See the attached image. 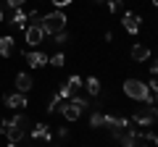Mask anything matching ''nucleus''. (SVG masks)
Returning a JSON list of instances; mask_svg holds the SVG:
<instances>
[{
	"label": "nucleus",
	"mask_w": 158,
	"mask_h": 147,
	"mask_svg": "<svg viewBox=\"0 0 158 147\" xmlns=\"http://www.w3.org/2000/svg\"><path fill=\"white\" fill-rule=\"evenodd\" d=\"M16 89L24 92V95L32 89V76H29V74H16Z\"/></svg>",
	"instance_id": "11"
},
{
	"label": "nucleus",
	"mask_w": 158,
	"mask_h": 147,
	"mask_svg": "<svg viewBox=\"0 0 158 147\" xmlns=\"http://www.w3.org/2000/svg\"><path fill=\"white\" fill-rule=\"evenodd\" d=\"M32 139H48V142H50V131H48V126L45 124H37L32 129Z\"/></svg>",
	"instance_id": "14"
},
{
	"label": "nucleus",
	"mask_w": 158,
	"mask_h": 147,
	"mask_svg": "<svg viewBox=\"0 0 158 147\" xmlns=\"http://www.w3.org/2000/svg\"><path fill=\"white\" fill-rule=\"evenodd\" d=\"M95 3H106V0H95Z\"/></svg>",
	"instance_id": "33"
},
{
	"label": "nucleus",
	"mask_w": 158,
	"mask_h": 147,
	"mask_svg": "<svg viewBox=\"0 0 158 147\" xmlns=\"http://www.w3.org/2000/svg\"><path fill=\"white\" fill-rule=\"evenodd\" d=\"M150 105L158 110V87H150Z\"/></svg>",
	"instance_id": "25"
},
{
	"label": "nucleus",
	"mask_w": 158,
	"mask_h": 147,
	"mask_svg": "<svg viewBox=\"0 0 158 147\" xmlns=\"http://www.w3.org/2000/svg\"><path fill=\"white\" fill-rule=\"evenodd\" d=\"M106 6L111 13H116V11H121V0H106Z\"/></svg>",
	"instance_id": "24"
},
{
	"label": "nucleus",
	"mask_w": 158,
	"mask_h": 147,
	"mask_svg": "<svg viewBox=\"0 0 158 147\" xmlns=\"http://www.w3.org/2000/svg\"><path fill=\"white\" fill-rule=\"evenodd\" d=\"M153 6H156V8H158V0H153Z\"/></svg>",
	"instance_id": "32"
},
{
	"label": "nucleus",
	"mask_w": 158,
	"mask_h": 147,
	"mask_svg": "<svg viewBox=\"0 0 158 147\" xmlns=\"http://www.w3.org/2000/svg\"><path fill=\"white\" fill-rule=\"evenodd\" d=\"M6 3H8V6H11V8H16V11H19V8L24 6V0H6Z\"/></svg>",
	"instance_id": "28"
},
{
	"label": "nucleus",
	"mask_w": 158,
	"mask_h": 147,
	"mask_svg": "<svg viewBox=\"0 0 158 147\" xmlns=\"http://www.w3.org/2000/svg\"><path fill=\"white\" fill-rule=\"evenodd\" d=\"M66 84H69V87H71V89H74V92H77V89H79V87H85V81L79 79V76H71V79H69V81H66Z\"/></svg>",
	"instance_id": "22"
},
{
	"label": "nucleus",
	"mask_w": 158,
	"mask_h": 147,
	"mask_svg": "<svg viewBox=\"0 0 158 147\" xmlns=\"http://www.w3.org/2000/svg\"><path fill=\"white\" fill-rule=\"evenodd\" d=\"M148 58H150V47L148 45H132V61L142 63V61H148Z\"/></svg>",
	"instance_id": "10"
},
{
	"label": "nucleus",
	"mask_w": 158,
	"mask_h": 147,
	"mask_svg": "<svg viewBox=\"0 0 158 147\" xmlns=\"http://www.w3.org/2000/svg\"><path fill=\"white\" fill-rule=\"evenodd\" d=\"M71 3H74V0H53V6H56L58 11H61L63 6H71Z\"/></svg>",
	"instance_id": "27"
},
{
	"label": "nucleus",
	"mask_w": 158,
	"mask_h": 147,
	"mask_svg": "<svg viewBox=\"0 0 158 147\" xmlns=\"http://www.w3.org/2000/svg\"><path fill=\"white\" fill-rule=\"evenodd\" d=\"M66 42H69V34H66V29H63V32L56 34V45H66Z\"/></svg>",
	"instance_id": "26"
},
{
	"label": "nucleus",
	"mask_w": 158,
	"mask_h": 147,
	"mask_svg": "<svg viewBox=\"0 0 158 147\" xmlns=\"http://www.w3.org/2000/svg\"><path fill=\"white\" fill-rule=\"evenodd\" d=\"M24 61H27L32 68L48 66V55H45V53H27V50H24Z\"/></svg>",
	"instance_id": "7"
},
{
	"label": "nucleus",
	"mask_w": 158,
	"mask_h": 147,
	"mask_svg": "<svg viewBox=\"0 0 158 147\" xmlns=\"http://www.w3.org/2000/svg\"><path fill=\"white\" fill-rule=\"evenodd\" d=\"M124 95L132 97V100H140L145 105H150V87L140 79H127L124 81Z\"/></svg>",
	"instance_id": "3"
},
{
	"label": "nucleus",
	"mask_w": 158,
	"mask_h": 147,
	"mask_svg": "<svg viewBox=\"0 0 158 147\" xmlns=\"http://www.w3.org/2000/svg\"><path fill=\"white\" fill-rule=\"evenodd\" d=\"M11 24H13V26H19V29H27V13H24L21 8H19V11L13 13V18H11Z\"/></svg>",
	"instance_id": "16"
},
{
	"label": "nucleus",
	"mask_w": 158,
	"mask_h": 147,
	"mask_svg": "<svg viewBox=\"0 0 158 147\" xmlns=\"http://www.w3.org/2000/svg\"><path fill=\"white\" fill-rule=\"evenodd\" d=\"M27 21H29V26H34V24H40V21H42V16H40L37 11H32V13H27Z\"/></svg>",
	"instance_id": "23"
},
{
	"label": "nucleus",
	"mask_w": 158,
	"mask_h": 147,
	"mask_svg": "<svg viewBox=\"0 0 158 147\" xmlns=\"http://www.w3.org/2000/svg\"><path fill=\"white\" fill-rule=\"evenodd\" d=\"M8 147H19V145H8Z\"/></svg>",
	"instance_id": "35"
},
{
	"label": "nucleus",
	"mask_w": 158,
	"mask_h": 147,
	"mask_svg": "<svg viewBox=\"0 0 158 147\" xmlns=\"http://www.w3.org/2000/svg\"><path fill=\"white\" fill-rule=\"evenodd\" d=\"M0 134H3V131H0Z\"/></svg>",
	"instance_id": "36"
},
{
	"label": "nucleus",
	"mask_w": 158,
	"mask_h": 147,
	"mask_svg": "<svg viewBox=\"0 0 158 147\" xmlns=\"http://www.w3.org/2000/svg\"><path fill=\"white\" fill-rule=\"evenodd\" d=\"M13 53V37H0V55L8 58Z\"/></svg>",
	"instance_id": "13"
},
{
	"label": "nucleus",
	"mask_w": 158,
	"mask_h": 147,
	"mask_svg": "<svg viewBox=\"0 0 158 147\" xmlns=\"http://www.w3.org/2000/svg\"><path fill=\"white\" fill-rule=\"evenodd\" d=\"M58 137H61V139H66V137H69V129H66V126H61V129H58Z\"/></svg>",
	"instance_id": "29"
},
{
	"label": "nucleus",
	"mask_w": 158,
	"mask_h": 147,
	"mask_svg": "<svg viewBox=\"0 0 158 147\" xmlns=\"http://www.w3.org/2000/svg\"><path fill=\"white\" fill-rule=\"evenodd\" d=\"M150 71H153V74H156V76H158V61L153 63V68H150Z\"/></svg>",
	"instance_id": "30"
},
{
	"label": "nucleus",
	"mask_w": 158,
	"mask_h": 147,
	"mask_svg": "<svg viewBox=\"0 0 158 147\" xmlns=\"http://www.w3.org/2000/svg\"><path fill=\"white\" fill-rule=\"evenodd\" d=\"M71 105H77L79 108V113H82V110H87V108H90V102H87V97H82V95H71Z\"/></svg>",
	"instance_id": "17"
},
{
	"label": "nucleus",
	"mask_w": 158,
	"mask_h": 147,
	"mask_svg": "<svg viewBox=\"0 0 158 147\" xmlns=\"http://www.w3.org/2000/svg\"><path fill=\"white\" fill-rule=\"evenodd\" d=\"M58 110H61V113H63V118H66V121H77L79 116H82V113H79V108H77V105H71V102H69V100H63Z\"/></svg>",
	"instance_id": "8"
},
{
	"label": "nucleus",
	"mask_w": 158,
	"mask_h": 147,
	"mask_svg": "<svg viewBox=\"0 0 158 147\" xmlns=\"http://www.w3.org/2000/svg\"><path fill=\"white\" fill-rule=\"evenodd\" d=\"M140 21H142V18L137 16V13H132V11H127L124 18H121V24H124V29H127L129 34H137V32H140Z\"/></svg>",
	"instance_id": "6"
},
{
	"label": "nucleus",
	"mask_w": 158,
	"mask_h": 147,
	"mask_svg": "<svg viewBox=\"0 0 158 147\" xmlns=\"http://www.w3.org/2000/svg\"><path fill=\"white\" fill-rule=\"evenodd\" d=\"M153 142H156V147H158V134H156V137H153Z\"/></svg>",
	"instance_id": "31"
},
{
	"label": "nucleus",
	"mask_w": 158,
	"mask_h": 147,
	"mask_svg": "<svg viewBox=\"0 0 158 147\" xmlns=\"http://www.w3.org/2000/svg\"><path fill=\"white\" fill-rule=\"evenodd\" d=\"M90 126H106V113H100V110H95V113H90Z\"/></svg>",
	"instance_id": "18"
},
{
	"label": "nucleus",
	"mask_w": 158,
	"mask_h": 147,
	"mask_svg": "<svg viewBox=\"0 0 158 147\" xmlns=\"http://www.w3.org/2000/svg\"><path fill=\"white\" fill-rule=\"evenodd\" d=\"M6 105L8 108H24L27 105V95H24V92H13V95H6Z\"/></svg>",
	"instance_id": "9"
},
{
	"label": "nucleus",
	"mask_w": 158,
	"mask_h": 147,
	"mask_svg": "<svg viewBox=\"0 0 158 147\" xmlns=\"http://www.w3.org/2000/svg\"><path fill=\"white\" fill-rule=\"evenodd\" d=\"M27 126H29V118L24 113H19V116H13L11 121H3V124H0V131L8 137L11 145H19V142L27 137Z\"/></svg>",
	"instance_id": "1"
},
{
	"label": "nucleus",
	"mask_w": 158,
	"mask_h": 147,
	"mask_svg": "<svg viewBox=\"0 0 158 147\" xmlns=\"http://www.w3.org/2000/svg\"><path fill=\"white\" fill-rule=\"evenodd\" d=\"M66 13L63 11H50L48 16H42V21H40V26H42V32H45V37H56L58 32H63L66 29Z\"/></svg>",
	"instance_id": "2"
},
{
	"label": "nucleus",
	"mask_w": 158,
	"mask_h": 147,
	"mask_svg": "<svg viewBox=\"0 0 158 147\" xmlns=\"http://www.w3.org/2000/svg\"><path fill=\"white\" fill-rule=\"evenodd\" d=\"M61 95H58V92H53V97H50V102H48V113H56L58 108H61Z\"/></svg>",
	"instance_id": "19"
},
{
	"label": "nucleus",
	"mask_w": 158,
	"mask_h": 147,
	"mask_svg": "<svg viewBox=\"0 0 158 147\" xmlns=\"http://www.w3.org/2000/svg\"><path fill=\"white\" fill-rule=\"evenodd\" d=\"M0 21H3V11H0Z\"/></svg>",
	"instance_id": "34"
},
{
	"label": "nucleus",
	"mask_w": 158,
	"mask_h": 147,
	"mask_svg": "<svg viewBox=\"0 0 158 147\" xmlns=\"http://www.w3.org/2000/svg\"><path fill=\"white\" fill-rule=\"evenodd\" d=\"M58 95H61V100H71V95H74V89H71V87L66 84V81H63V84L58 87Z\"/></svg>",
	"instance_id": "20"
},
{
	"label": "nucleus",
	"mask_w": 158,
	"mask_h": 147,
	"mask_svg": "<svg viewBox=\"0 0 158 147\" xmlns=\"http://www.w3.org/2000/svg\"><path fill=\"white\" fill-rule=\"evenodd\" d=\"M106 126H111V131H113V129H127L129 121L121 118V116H106Z\"/></svg>",
	"instance_id": "12"
},
{
	"label": "nucleus",
	"mask_w": 158,
	"mask_h": 147,
	"mask_svg": "<svg viewBox=\"0 0 158 147\" xmlns=\"http://www.w3.org/2000/svg\"><path fill=\"white\" fill-rule=\"evenodd\" d=\"M85 89L90 92L92 97H95V95H100V79H95V76H90V79L85 81Z\"/></svg>",
	"instance_id": "15"
},
{
	"label": "nucleus",
	"mask_w": 158,
	"mask_h": 147,
	"mask_svg": "<svg viewBox=\"0 0 158 147\" xmlns=\"http://www.w3.org/2000/svg\"><path fill=\"white\" fill-rule=\"evenodd\" d=\"M24 37H27V45L29 47H37V45H42V40H45V32H42L40 24H34V26L24 29Z\"/></svg>",
	"instance_id": "5"
},
{
	"label": "nucleus",
	"mask_w": 158,
	"mask_h": 147,
	"mask_svg": "<svg viewBox=\"0 0 158 147\" xmlns=\"http://www.w3.org/2000/svg\"><path fill=\"white\" fill-rule=\"evenodd\" d=\"M132 121H135L137 126H153V124L158 121V110H156L153 105H142L140 110L132 116Z\"/></svg>",
	"instance_id": "4"
},
{
	"label": "nucleus",
	"mask_w": 158,
	"mask_h": 147,
	"mask_svg": "<svg viewBox=\"0 0 158 147\" xmlns=\"http://www.w3.org/2000/svg\"><path fill=\"white\" fill-rule=\"evenodd\" d=\"M48 63H50V66H56V68H61L63 63H66V55H63V53H56L53 58H48Z\"/></svg>",
	"instance_id": "21"
}]
</instances>
